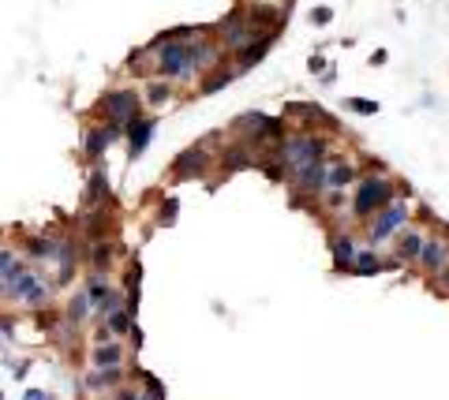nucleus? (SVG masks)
I'll use <instances>...</instances> for the list:
<instances>
[{
	"instance_id": "nucleus-40",
	"label": "nucleus",
	"mask_w": 449,
	"mask_h": 400,
	"mask_svg": "<svg viewBox=\"0 0 449 400\" xmlns=\"http://www.w3.org/2000/svg\"><path fill=\"white\" fill-rule=\"evenodd\" d=\"M0 337H12V325L8 322H0Z\"/></svg>"
},
{
	"instance_id": "nucleus-25",
	"label": "nucleus",
	"mask_w": 449,
	"mask_h": 400,
	"mask_svg": "<svg viewBox=\"0 0 449 400\" xmlns=\"http://www.w3.org/2000/svg\"><path fill=\"white\" fill-rule=\"evenodd\" d=\"M105 325H109V333H112V337H124V333H135V318H131V310H127V307L112 310V315L105 318Z\"/></svg>"
},
{
	"instance_id": "nucleus-37",
	"label": "nucleus",
	"mask_w": 449,
	"mask_h": 400,
	"mask_svg": "<svg viewBox=\"0 0 449 400\" xmlns=\"http://www.w3.org/2000/svg\"><path fill=\"white\" fill-rule=\"evenodd\" d=\"M23 400H49V397H45V389H27Z\"/></svg>"
},
{
	"instance_id": "nucleus-3",
	"label": "nucleus",
	"mask_w": 449,
	"mask_h": 400,
	"mask_svg": "<svg viewBox=\"0 0 449 400\" xmlns=\"http://www.w3.org/2000/svg\"><path fill=\"white\" fill-rule=\"evenodd\" d=\"M356 202H352V217L367 221L371 213H379L386 202H393V180L389 176H359Z\"/></svg>"
},
{
	"instance_id": "nucleus-26",
	"label": "nucleus",
	"mask_w": 449,
	"mask_h": 400,
	"mask_svg": "<svg viewBox=\"0 0 449 400\" xmlns=\"http://www.w3.org/2000/svg\"><path fill=\"white\" fill-rule=\"evenodd\" d=\"M90 266H94V274H109V266H112V243H105V239H94Z\"/></svg>"
},
{
	"instance_id": "nucleus-33",
	"label": "nucleus",
	"mask_w": 449,
	"mask_h": 400,
	"mask_svg": "<svg viewBox=\"0 0 449 400\" xmlns=\"http://www.w3.org/2000/svg\"><path fill=\"white\" fill-rule=\"evenodd\" d=\"M330 19H333V8H315L311 12V23H318V27H326Z\"/></svg>"
},
{
	"instance_id": "nucleus-22",
	"label": "nucleus",
	"mask_w": 449,
	"mask_h": 400,
	"mask_svg": "<svg viewBox=\"0 0 449 400\" xmlns=\"http://www.w3.org/2000/svg\"><path fill=\"white\" fill-rule=\"evenodd\" d=\"M53 292H56V284H53L49 277L42 274V281H38L34 288H30V295L23 299V307H30V310H42V307H49V303H53Z\"/></svg>"
},
{
	"instance_id": "nucleus-24",
	"label": "nucleus",
	"mask_w": 449,
	"mask_h": 400,
	"mask_svg": "<svg viewBox=\"0 0 449 400\" xmlns=\"http://www.w3.org/2000/svg\"><path fill=\"white\" fill-rule=\"evenodd\" d=\"M90 310H94V303H90V295H86V288H83V292H75V295L68 299V322L79 325L86 315H90Z\"/></svg>"
},
{
	"instance_id": "nucleus-31",
	"label": "nucleus",
	"mask_w": 449,
	"mask_h": 400,
	"mask_svg": "<svg viewBox=\"0 0 449 400\" xmlns=\"http://www.w3.org/2000/svg\"><path fill=\"white\" fill-rule=\"evenodd\" d=\"M105 292H109V281H105V274H94L90 281H86V295H90V303L98 307L101 299H105Z\"/></svg>"
},
{
	"instance_id": "nucleus-7",
	"label": "nucleus",
	"mask_w": 449,
	"mask_h": 400,
	"mask_svg": "<svg viewBox=\"0 0 449 400\" xmlns=\"http://www.w3.org/2000/svg\"><path fill=\"white\" fill-rule=\"evenodd\" d=\"M206 169H210V150L206 146H188V150H180L176 161H172L176 180H203Z\"/></svg>"
},
{
	"instance_id": "nucleus-15",
	"label": "nucleus",
	"mask_w": 449,
	"mask_h": 400,
	"mask_svg": "<svg viewBox=\"0 0 449 400\" xmlns=\"http://www.w3.org/2000/svg\"><path fill=\"white\" fill-rule=\"evenodd\" d=\"M90 366H94V371H105V366H124V344H116V341L94 344Z\"/></svg>"
},
{
	"instance_id": "nucleus-14",
	"label": "nucleus",
	"mask_w": 449,
	"mask_h": 400,
	"mask_svg": "<svg viewBox=\"0 0 449 400\" xmlns=\"http://www.w3.org/2000/svg\"><path fill=\"white\" fill-rule=\"evenodd\" d=\"M274 38L277 34H262V38H255L251 45H244V49L236 53V71H247V68H255L262 57L270 53V45H274Z\"/></svg>"
},
{
	"instance_id": "nucleus-39",
	"label": "nucleus",
	"mask_w": 449,
	"mask_h": 400,
	"mask_svg": "<svg viewBox=\"0 0 449 400\" xmlns=\"http://www.w3.org/2000/svg\"><path fill=\"white\" fill-rule=\"evenodd\" d=\"M386 57H389V53H386V49H374V57H371V64H386Z\"/></svg>"
},
{
	"instance_id": "nucleus-2",
	"label": "nucleus",
	"mask_w": 449,
	"mask_h": 400,
	"mask_svg": "<svg viewBox=\"0 0 449 400\" xmlns=\"http://www.w3.org/2000/svg\"><path fill=\"white\" fill-rule=\"evenodd\" d=\"M277 157L285 165V172L296 176L300 169H307L311 161L326 157V139H318V135H292V139H285L277 146Z\"/></svg>"
},
{
	"instance_id": "nucleus-12",
	"label": "nucleus",
	"mask_w": 449,
	"mask_h": 400,
	"mask_svg": "<svg viewBox=\"0 0 449 400\" xmlns=\"http://www.w3.org/2000/svg\"><path fill=\"white\" fill-rule=\"evenodd\" d=\"M393 236H397V239H393V247H397V254H393V258H397L400 266H405V262H412V258H420V247H423V239H427L420 228H397Z\"/></svg>"
},
{
	"instance_id": "nucleus-10",
	"label": "nucleus",
	"mask_w": 449,
	"mask_h": 400,
	"mask_svg": "<svg viewBox=\"0 0 449 400\" xmlns=\"http://www.w3.org/2000/svg\"><path fill=\"white\" fill-rule=\"evenodd\" d=\"M326 172H330V165H326V157H322V161H311L307 165V169H300V172H296V187H300V191H307V195H326V191H330V187H326Z\"/></svg>"
},
{
	"instance_id": "nucleus-16",
	"label": "nucleus",
	"mask_w": 449,
	"mask_h": 400,
	"mask_svg": "<svg viewBox=\"0 0 449 400\" xmlns=\"http://www.w3.org/2000/svg\"><path fill=\"white\" fill-rule=\"evenodd\" d=\"M154 127H157V120H154V116H139V120H131V124H127V142H131V157H139L142 150H146V142H150V135H154Z\"/></svg>"
},
{
	"instance_id": "nucleus-34",
	"label": "nucleus",
	"mask_w": 449,
	"mask_h": 400,
	"mask_svg": "<svg viewBox=\"0 0 449 400\" xmlns=\"http://www.w3.org/2000/svg\"><path fill=\"white\" fill-rule=\"evenodd\" d=\"M172 221H176V198H168L162 206V225H172Z\"/></svg>"
},
{
	"instance_id": "nucleus-20",
	"label": "nucleus",
	"mask_w": 449,
	"mask_h": 400,
	"mask_svg": "<svg viewBox=\"0 0 449 400\" xmlns=\"http://www.w3.org/2000/svg\"><path fill=\"white\" fill-rule=\"evenodd\" d=\"M348 274H359V277H374V274H386V262L374 254V247L371 251H356V262H352V269Z\"/></svg>"
},
{
	"instance_id": "nucleus-38",
	"label": "nucleus",
	"mask_w": 449,
	"mask_h": 400,
	"mask_svg": "<svg viewBox=\"0 0 449 400\" xmlns=\"http://www.w3.org/2000/svg\"><path fill=\"white\" fill-rule=\"evenodd\" d=\"M135 393L139 389H116V400H135Z\"/></svg>"
},
{
	"instance_id": "nucleus-9",
	"label": "nucleus",
	"mask_w": 449,
	"mask_h": 400,
	"mask_svg": "<svg viewBox=\"0 0 449 400\" xmlns=\"http://www.w3.org/2000/svg\"><path fill=\"white\" fill-rule=\"evenodd\" d=\"M251 165H259V154H255V142H232V146L221 150V169L224 172H244L251 169Z\"/></svg>"
},
{
	"instance_id": "nucleus-23",
	"label": "nucleus",
	"mask_w": 449,
	"mask_h": 400,
	"mask_svg": "<svg viewBox=\"0 0 449 400\" xmlns=\"http://www.w3.org/2000/svg\"><path fill=\"white\" fill-rule=\"evenodd\" d=\"M23 269V262L15 258L12 247H0V292H8V284L15 281V274Z\"/></svg>"
},
{
	"instance_id": "nucleus-27",
	"label": "nucleus",
	"mask_w": 449,
	"mask_h": 400,
	"mask_svg": "<svg viewBox=\"0 0 449 400\" xmlns=\"http://www.w3.org/2000/svg\"><path fill=\"white\" fill-rule=\"evenodd\" d=\"M105 195H109V176H105V169H94L90 172V187H86V206L101 202Z\"/></svg>"
},
{
	"instance_id": "nucleus-4",
	"label": "nucleus",
	"mask_w": 449,
	"mask_h": 400,
	"mask_svg": "<svg viewBox=\"0 0 449 400\" xmlns=\"http://www.w3.org/2000/svg\"><path fill=\"white\" fill-rule=\"evenodd\" d=\"M408 213H412V210H408L405 198H393V202H386L379 213H371V217H367V243H371V247L389 243L393 232L408 225Z\"/></svg>"
},
{
	"instance_id": "nucleus-5",
	"label": "nucleus",
	"mask_w": 449,
	"mask_h": 400,
	"mask_svg": "<svg viewBox=\"0 0 449 400\" xmlns=\"http://www.w3.org/2000/svg\"><path fill=\"white\" fill-rule=\"evenodd\" d=\"M255 38H262V30L255 27V19L244 12V8L229 12V15L221 19V27H218V42L224 45V49H232V53H240L244 45H251Z\"/></svg>"
},
{
	"instance_id": "nucleus-36",
	"label": "nucleus",
	"mask_w": 449,
	"mask_h": 400,
	"mask_svg": "<svg viewBox=\"0 0 449 400\" xmlns=\"http://www.w3.org/2000/svg\"><path fill=\"white\" fill-rule=\"evenodd\" d=\"M105 341H112V333H109V325H101V330L94 333V344H105Z\"/></svg>"
},
{
	"instance_id": "nucleus-1",
	"label": "nucleus",
	"mask_w": 449,
	"mask_h": 400,
	"mask_svg": "<svg viewBox=\"0 0 449 400\" xmlns=\"http://www.w3.org/2000/svg\"><path fill=\"white\" fill-rule=\"evenodd\" d=\"M154 57H157V71H162L165 79H191L195 71H203L195 60V38H191V42L154 45Z\"/></svg>"
},
{
	"instance_id": "nucleus-28",
	"label": "nucleus",
	"mask_w": 449,
	"mask_h": 400,
	"mask_svg": "<svg viewBox=\"0 0 449 400\" xmlns=\"http://www.w3.org/2000/svg\"><path fill=\"white\" fill-rule=\"evenodd\" d=\"M142 98L150 101V105H168L172 101V86H168V79H154V83H146V94Z\"/></svg>"
},
{
	"instance_id": "nucleus-8",
	"label": "nucleus",
	"mask_w": 449,
	"mask_h": 400,
	"mask_svg": "<svg viewBox=\"0 0 449 400\" xmlns=\"http://www.w3.org/2000/svg\"><path fill=\"white\" fill-rule=\"evenodd\" d=\"M236 127L251 135L255 146H259L262 139H281V131H285V124L274 120V116H266V113H244V116L236 120Z\"/></svg>"
},
{
	"instance_id": "nucleus-17",
	"label": "nucleus",
	"mask_w": 449,
	"mask_h": 400,
	"mask_svg": "<svg viewBox=\"0 0 449 400\" xmlns=\"http://www.w3.org/2000/svg\"><path fill=\"white\" fill-rule=\"evenodd\" d=\"M330 251H333V266L341 269H352V262H356V239L352 236H330Z\"/></svg>"
},
{
	"instance_id": "nucleus-13",
	"label": "nucleus",
	"mask_w": 449,
	"mask_h": 400,
	"mask_svg": "<svg viewBox=\"0 0 449 400\" xmlns=\"http://www.w3.org/2000/svg\"><path fill=\"white\" fill-rule=\"evenodd\" d=\"M38 281H42V266H27V262H23V269L15 274V281L8 284V299L23 303V299L30 295V288H34Z\"/></svg>"
},
{
	"instance_id": "nucleus-11",
	"label": "nucleus",
	"mask_w": 449,
	"mask_h": 400,
	"mask_svg": "<svg viewBox=\"0 0 449 400\" xmlns=\"http://www.w3.org/2000/svg\"><path fill=\"white\" fill-rule=\"evenodd\" d=\"M420 266L427 269V274H438L442 266H449V243L438 236H427L420 247Z\"/></svg>"
},
{
	"instance_id": "nucleus-32",
	"label": "nucleus",
	"mask_w": 449,
	"mask_h": 400,
	"mask_svg": "<svg viewBox=\"0 0 449 400\" xmlns=\"http://www.w3.org/2000/svg\"><path fill=\"white\" fill-rule=\"evenodd\" d=\"M344 109H348V113H356V116H374V113H379V101H367V98H348V101H344Z\"/></svg>"
},
{
	"instance_id": "nucleus-18",
	"label": "nucleus",
	"mask_w": 449,
	"mask_h": 400,
	"mask_svg": "<svg viewBox=\"0 0 449 400\" xmlns=\"http://www.w3.org/2000/svg\"><path fill=\"white\" fill-rule=\"evenodd\" d=\"M120 382H124V371H120V366H105V371H90V374H86V389H90V393L116 389Z\"/></svg>"
},
{
	"instance_id": "nucleus-19",
	"label": "nucleus",
	"mask_w": 449,
	"mask_h": 400,
	"mask_svg": "<svg viewBox=\"0 0 449 400\" xmlns=\"http://www.w3.org/2000/svg\"><path fill=\"white\" fill-rule=\"evenodd\" d=\"M356 180H359V169L352 161H337V165H330V172H326V187L330 191H344Z\"/></svg>"
},
{
	"instance_id": "nucleus-6",
	"label": "nucleus",
	"mask_w": 449,
	"mask_h": 400,
	"mask_svg": "<svg viewBox=\"0 0 449 400\" xmlns=\"http://www.w3.org/2000/svg\"><path fill=\"white\" fill-rule=\"evenodd\" d=\"M98 109L109 116V124L127 127L131 120L142 116V94H135V90H109L105 98L98 101Z\"/></svg>"
},
{
	"instance_id": "nucleus-35",
	"label": "nucleus",
	"mask_w": 449,
	"mask_h": 400,
	"mask_svg": "<svg viewBox=\"0 0 449 400\" xmlns=\"http://www.w3.org/2000/svg\"><path fill=\"white\" fill-rule=\"evenodd\" d=\"M307 71H311V75H322V71H326V57H311L307 60Z\"/></svg>"
},
{
	"instance_id": "nucleus-21",
	"label": "nucleus",
	"mask_w": 449,
	"mask_h": 400,
	"mask_svg": "<svg viewBox=\"0 0 449 400\" xmlns=\"http://www.w3.org/2000/svg\"><path fill=\"white\" fill-rule=\"evenodd\" d=\"M109 142H112V135L105 131V127H90L86 139H83V154L90 157V161H98V157L109 150Z\"/></svg>"
},
{
	"instance_id": "nucleus-30",
	"label": "nucleus",
	"mask_w": 449,
	"mask_h": 400,
	"mask_svg": "<svg viewBox=\"0 0 449 400\" xmlns=\"http://www.w3.org/2000/svg\"><path fill=\"white\" fill-rule=\"evenodd\" d=\"M124 299H127V295L120 292V288H109V292H105V299H101V303H98V307H94V310H98L101 318H109L112 310H120V307H124Z\"/></svg>"
},
{
	"instance_id": "nucleus-29",
	"label": "nucleus",
	"mask_w": 449,
	"mask_h": 400,
	"mask_svg": "<svg viewBox=\"0 0 449 400\" xmlns=\"http://www.w3.org/2000/svg\"><path fill=\"white\" fill-rule=\"evenodd\" d=\"M232 75H236V68H221V64H214V75L203 79V94H218L221 86L232 83Z\"/></svg>"
}]
</instances>
